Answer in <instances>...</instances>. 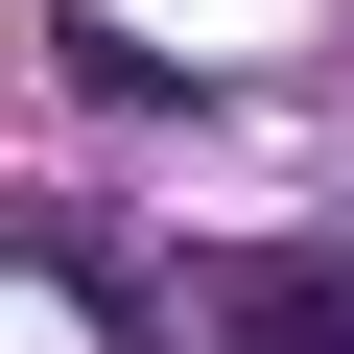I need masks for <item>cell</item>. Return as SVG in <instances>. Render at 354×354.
<instances>
[{
    "instance_id": "cell-1",
    "label": "cell",
    "mask_w": 354,
    "mask_h": 354,
    "mask_svg": "<svg viewBox=\"0 0 354 354\" xmlns=\"http://www.w3.org/2000/svg\"><path fill=\"white\" fill-rule=\"evenodd\" d=\"M236 354H354V260H260L236 283Z\"/></svg>"
}]
</instances>
